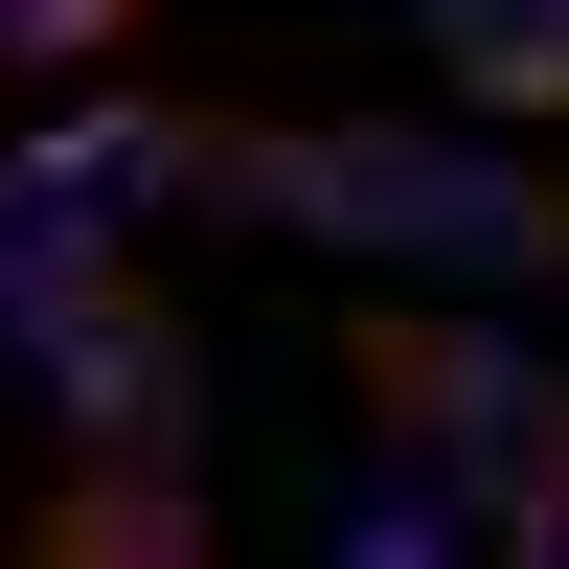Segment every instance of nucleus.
<instances>
[{
  "mask_svg": "<svg viewBox=\"0 0 569 569\" xmlns=\"http://www.w3.org/2000/svg\"><path fill=\"white\" fill-rule=\"evenodd\" d=\"M182 206H228V228H319V251H410V273H569V182L525 160H479V137H433V114H342V137H251V114H206L182 137Z\"/></svg>",
  "mask_w": 569,
  "mask_h": 569,
  "instance_id": "nucleus-1",
  "label": "nucleus"
},
{
  "mask_svg": "<svg viewBox=\"0 0 569 569\" xmlns=\"http://www.w3.org/2000/svg\"><path fill=\"white\" fill-rule=\"evenodd\" d=\"M365 410H388L410 456H433L456 501H547L569 479V365H525V342H479V319H365Z\"/></svg>",
  "mask_w": 569,
  "mask_h": 569,
  "instance_id": "nucleus-2",
  "label": "nucleus"
},
{
  "mask_svg": "<svg viewBox=\"0 0 569 569\" xmlns=\"http://www.w3.org/2000/svg\"><path fill=\"white\" fill-rule=\"evenodd\" d=\"M23 365H46V410L91 456H182V319H160V273H69L23 319Z\"/></svg>",
  "mask_w": 569,
  "mask_h": 569,
  "instance_id": "nucleus-3",
  "label": "nucleus"
},
{
  "mask_svg": "<svg viewBox=\"0 0 569 569\" xmlns=\"http://www.w3.org/2000/svg\"><path fill=\"white\" fill-rule=\"evenodd\" d=\"M46 547L69 569H182L206 547V479H182V456H91V479L46 501Z\"/></svg>",
  "mask_w": 569,
  "mask_h": 569,
  "instance_id": "nucleus-4",
  "label": "nucleus"
},
{
  "mask_svg": "<svg viewBox=\"0 0 569 569\" xmlns=\"http://www.w3.org/2000/svg\"><path fill=\"white\" fill-rule=\"evenodd\" d=\"M410 23L479 114H569V0H410Z\"/></svg>",
  "mask_w": 569,
  "mask_h": 569,
  "instance_id": "nucleus-5",
  "label": "nucleus"
},
{
  "mask_svg": "<svg viewBox=\"0 0 569 569\" xmlns=\"http://www.w3.org/2000/svg\"><path fill=\"white\" fill-rule=\"evenodd\" d=\"M69 273H114V206H91V182H46V160H23V182H0V342H23V319L69 297Z\"/></svg>",
  "mask_w": 569,
  "mask_h": 569,
  "instance_id": "nucleus-6",
  "label": "nucleus"
},
{
  "mask_svg": "<svg viewBox=\"0 0 569 569\" xmlns=\"http://www.w3.org/2000/svg\"><path fill=\"white\" fill-rule=\"evenodd\" d=\"M182 137H206V114H160V91H91V114L46 137V182H91V206H137V182H160V206H182Z\"/></svg>",
  "mask_w": 569,
  "mask_h": 569,
  "instance_id": "nucleus-7",
  "label": "nucleus"
},
{
  "mask_svg": "<svg viewBox=\"0 0 569 569\" xmlns=\"http://www.w3.org/2000/svg\"><path fill=\"white\" fill-rule=\"evenodd\" d=\"M0 46H23V69H114L137 0H0Z\"/></svg>",
  "mask_w": 569,
  "mask_h": 569,
  "instance_id": "nucleus-8",
  "label": "nucleus"
},
{
  "mask_svg": "<svg viewBox=\"0 0 569 569\" xmlns=\"http://www.w3.org/2000/svg\"><path fill=\"white\" fill-rule=\"evenodd\" d=\"M501 547H525V569H569V479H547V501H501Z\"/></svg>",
  "mask_w": 569,
  "mask_h": 569,
  "instance_id": "nucleus-9",
  "label": "nucleus"
}]
</instances>
